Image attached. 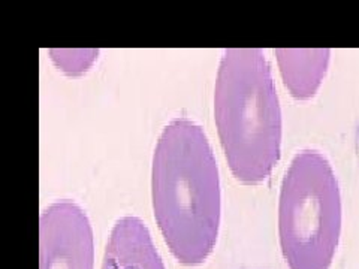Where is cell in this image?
<instances>
[{"mask_svg":"<svg viewBox=\"0 0 359 269\" xmlns=\"http://www.w3.org/2000/svg\"><path fill=\"white\" fill-rule=\"evenodd\" d=\"M154 217L178 262L199 265L215 249L220 224V181L207 134L195 121L175 118L153 156Z\"/></svg>","mask_w":359,"mask_h":269,"instance_id":"cell-1","label":"cell"},{"mask_svg":"<svg viewBox=\"0 0 359 269\" xmlns=\"http://www.w3.org/2000/svg\"><path fill=\"white\" fill-rule=\"evenodd\" d=\"M215 118L233 175L245 184L271 175L282 149V111L271 67L256 48H232L220 60Z\"/></svg>","mask_w":359,"mask_h":269,"instance_id":"cell-2","label":"cell"},{"mask_svg":"<svg viewBox=\"0 0 359 269\" xmlns=\"http://www.w3.org/2000/svg\"><path fill=\"white\" fill-rule=\"evenodd\" d=\"M341 233V196L327 157L298 153L283 178L278 235L289 269H330Z\"/></svg>","mask_w":359,"mask_h":269,"instance_id":"cell-3","label":"cell"},{"mask_svg":"<svg viewBox=\"0 0 359 269\" xmlns=\"http://www.w3.org/2000/svg\"><path fill=\"white\" fill-rule=\"evenodd\" d=\"M93 230L74 202H54L41 214L39 269H93Z\"/></svg>","mask_w":359,"mask_h":269,"instance_id":"cell-4","label":"cell"},{"mask_svg":"<svg viewBox=\"0 0 359 269\" xmlns=\"http://www.w3.org/2000/svg\"><path fill=\"white\" fill-rule=\"evenodd\" d=\"M102 269H165L151 235L140 219L123 217L114 224Z\"/></svg>","mask_w":359,"mask_h":269,"instance_id":"cell-5","label":"cell"},{"mask_svg":"<svg viewBox=\"0 0 359 269\" xmlns=\"http://www.w3.org/2000/svg\"><path fill=\"white\" fill-rule=\"evenodd\" d=\"M280 74L292 96L309 99L314 96L327 74L330 50H276Z\"/></svg>","mask_w":359,"mask_h":269,"instance_id":"cell-6","label":"cell"},{"mask_svg":"<svg viewBox=\"0 0 359 269\" xmlns=\"http://www.w3.org/2000/svg\"><path fill=\"white\" fill-rule=\"evenodd\" d=\"M53 62L69 75L86 72L97 57L96 50H51Z\"/></svg>","mask_w":359,"mask_h":269,"instance_id":"cell-7","label":"cell"}]
</instances>
